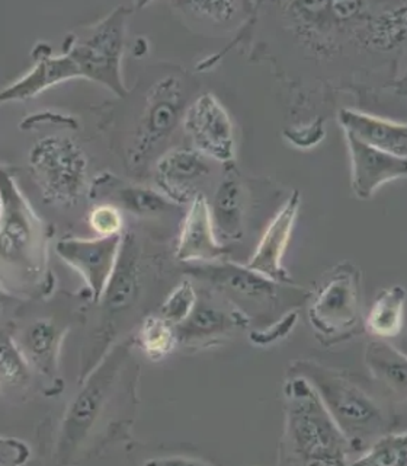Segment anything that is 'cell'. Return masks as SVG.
Masks as SVG:
<instances>
[{"mask_svg":"<svg viewBox=\"0 0 407 466\" xmlns=\"http://www.w3.org/2000/svg\"><path fill=\"white\" fill-rule=\"evenodd\" d=\"M300 204V193L294 191L269 223L256 251L246 264L247 268L273 283H291L287 269L283 268V258L294 229Z\"/></svg>","mask_w":407,"mask_h":466,"instance_id":"11","label":"cell"},{"mask_svg":"<svg viewBox=\"0 0 407 466\" xmlns=\"http://www.w3.org/2000/svg\"><path fill=\"white\" fill-rule=\"evenodd\" d=\"M365 363L371 375L404 402L407 390L406 356L384 339H377L368 342Z\"/></svg>","mask_w":407,"mask_h":466,"instance_id":"21","label":"cell"},{"mask_svg":"<svg viewBox=\"0 0 407 466\" xmlns=\"http://www.w3.org/2000/svg\"><path fill=\"white\" fill-rule=\"evenodd\" d=\"M11 295L5 290L4 288H0V313L4 312L7 303L11 302Z\"/></svg>","mask_w":407,"mask_h":466,"instance_id":"34","label":"cell"},{"mask_svg":"<svg viewBox=\"0 0 407 466\" xmlns=\"http://www.w3.org/2000/svg\"><path fill=\"white\" fill-rule=\"evenodd\" d=\"M211 218L215 233L218 232L223 239L237 240L243 237L244 193L233 164L227 165L218 186Z\"/></svg>","mask_w":407,"mask_h":466,"instance_id":"19","label":"cell"},{"mask_svg":"<svg viewBox=\"0 0 407 466\" xmlns=\"http://www.w3.org/2000/svg\"><path fill=\"white\" fill-rule=\"evenodd\" d=\"M236 322V319L229 320L227 315L214 306L196 303L193 313L174 328L179 342H184L186 346H198L211 339H220Z\"/></svg>","mask_w":407,"mask_h":466,"instance_id":"23","label":"cell"},{"mask_svg":"<svg viewBox=\"0 0 407 466\" xmlns=\"http://www.w3.org/2000/svg\"><path fill=\"white\" fill-rule=\"evenodd\" d=\"M345 137L352 169L351 186L355 196L361 200L371 198L375 191L387 182L406 177V157L374 149L371 146L363 145L352 136L345 135Z\"/></svg>","mask_w":407,"mask_h":466,"instance_id":"12","label":"cell"},{"mask_svg":"<svg viewBox=\"0 0 407 466\" xmlns=\"http://www.w3.org/2000/svg\"><path fill=\"white\" fill-rule=\"evenodd\" d=\"M295 322H297V313H288L287 317L283 318L278 324L269 328V329L252 332L251 339L258 346H268V344L275 342L276 339L285 337L294 328Z\"/></svg>","mask_w":407,"mask_h":466,"instance_id":"31","label":"cell"},{"mask_svg":"<svg viewBox=\"0 0 407 466\" xmlns=\"http://www.w3.org/2000/svg\"><path fill=\"white\" fill-rule=\"evenodd\" d=\"M189 6L200 9L204 14L211 15V16H217L218 19H227L232 15L234 5L233 4H194Z\"/></svg>","mask_w":407,"mask_h":466,"instance_id":"32","label":"cell"},{"mask_svg":"<svg viewBox=\"0 0 407 466\" xmlns=\"http://www.w3.org/2000/svg\"><path fill=\"white\" fill-rule=\"evenodd\" d=\"M184 123L195 150L222 164H232L234 157L233 123L214 95H201L186 109Z\"/></svg>","mask_w":407,"mask_h":466,"instance_id":"10","label":"cell"},{"mask_svg":"<svg viewBox=\"0 0 407 466\" xmlns=\"http://www.w3.org/2000/svg\"><path fill=\"white\" fill-rule=\"evenodd\" d=\"M31 455L25 441L0 436V466H15L25 463Z\"/></svg>","mask_w":407,"mask_h":466,"instance_id":"30","label":"cell"},{"mask_svg":"<svg viewBox=\"0 0 407 466\" xmlns=\"http://www.w3.org/2000/svg\"><path fill=\"white\" fill-rule=\"evenodd\" d=\"M407 462V434L389 431L375 439L353 465L404 466Z\"/></svg>","mask_w":407,"mask_h":466,"instance_id":"25","label":"cell"},{"mask_svg":"<svg viewBox=\"0 0 407 466\" xmlns=\"http://www.w3.org/2000/svg\"><path fill=\"white\" fill-rule=\"evenodd\" d=\"M281 465H346L352 453L348 439L332 419L307 379L288 373L283 382Z\"/></svg>","mask_w":407,"mask_h":466,"instance_id":"1","label":"cell"},{"mask_svg":"<svg viewBox=\"0 0 407 466\" xmlns=\"http://www.w3.org/2000/svg\"><path fill=\"white\" fill-rule=\"evenodd\" d=\"M127 356L128 349L125 346L113 350L84 378V385L70 402L69 410L63 420L58 446V451L63 458H70L91 433L92 427L105 408L109 393L120 376L121 368Z\"/></svg>","mask_w":407,"mask_h":466,"instance_id":"7","label":"cell"},{"mask_svg":"<svg viewBox=\"0 0 407 466\" xmlns=\"http://www.w3.org/2000/svg\"><path fill=\"white\" fill-rule=\"evenodd\" d=\"M406 291L402 286H392L378 293L370 315L367 328L375 339H394L402 331L404 319Z\"/></svg>","mask_w":407,"mask_h":466,"instance_id":"22","label":"cell"},{"mask_svg":"<svg viewBox=\"0 0 407 466\" xmlns=\"http://www.w3.org/2000/svg\"><path fill=\"white\" fill-rule=\"evenodd\" d=\"M361 319V273L342 262L327 273L309 308V320L320 341L336 344L351 339Z\"/></svg>","mask_w":407,"mask_h":466,"instance_id":"6","label":"cell"},{"mask_svg":"<svg viewBox=\"0 0 407 466\" xmlns=\"http://www.w3.org/2000/svg\"><path fill=\"white\" fill-rule=\"evenodd\" d=\"M339 123L343 127L345 135L352 136L363 145L392 153L396 157H406V124L380 118L351 108L341 109Z\"/></svg>","mask_w":407,"mask_h":466,"instance_id":"16","label":"cell"},{"mask_svg":"<svg viewBox=\"0 0 407 466\" xmlns=\"http://www.w3.org/2000/svg\"><path fill=\"white\" fill-rule=\"evenodd\" d=\"M67 328L57 320L43 318L29 325L24 334L21 350L31 368L44 378L55 380L58 373V359Z\"/></svg>","mask_w":407,"mask_h":466,"instance_id":"18","label":"cell"},{"mask_svg":"<svg viewBox=\"0 0 407 466\" xmlns=\"http://www.w3.org/2000/svg\"><path fill=\"white\" fill-rule=\"evenodd\" d=\"M131 14L128 5L116 6L106 18L84 29L82 35L69 36L65 48V55L76 65L82 79L98 82L118 96L127 94L121 63Z\"/></svg>","mask_w":407,"mask_h":466,"instance_id":"4","label":"cell"},{"mask_svg":"<svg viewBox=\"0 0 407 466\" xmlns=\"http://www.w3.org/2000/svg\"><path fill=\"white\" fill-rule=\"evenodd\" d=\"M290 373L312 383L352 451H365L375 439L392 431V419L377 398L343 371L300 360L291 366Z\"/></svg>","mask_w":407,"mask_h":466,"instance_id":"3","label":"cell"},{"mask_svg":"<svg viewBox=\"0 0 407 466\" xmlns=\"http://www.w3.org/2000/svg\"><path fill=\"white\" fill-rule=\"evenodd\" d=\"M47 233L14 177L0 169V284L6 290L47 291Z\"/></svg>","mask_w":407,"mask_h":466,"instance_id":"2","label":"cell"},{"mask_svg":"<svg viewBox=\"0 0 407 466\" xmlns=\"http://www.w3.org/2000/svg\"><path fill=\"white\" fill-rule=\"evenodd\" d=\"M157 186L174 204H185L196 196V187L210 174L203 153L195 149L174 150L157 160Z\"/></svg>","mask_w":407,"mask_h":466,"instance_id":"14","label":"cell"},{"mask_svg":"<svg viewBox=\"0 0 407 466\" xmlns=\"http://www.w3.org/2000/svg\"><path fill=\"white\" fill-rule=\"evenodd\" d=\"M147 465L153 463V465H176V463H182V465H195V463H207L204 462V461H200V459H193V458H181V456H174V458H160V459H150L147 461Z\"/></svg>","mask_w":407,"mask_h":466,"instance_id":"33","label":"cell"},{"mask_svg":"<svg viewBox=\"0 0 407 466\" xmlns=\"http://www.w3.org/2000/svg\"><path fill=\"white\" fill-rule=\"evenodd\" d=\"M135 342L150 360L160 361L174 351L179 341L174 325L160 315H150L138 328Z\"/></svg>","mask_w":407,"mask_h":466,"instance_id":"24","label":"cell"},{"mask_svg":"<svg viewBox=\"0 0 407 466\" xmlns=\"http://www.w3.org/2000/svg\"><path fill=\"white\" fill-rule=\"evenodd\" d=\"M36 55L33 69L0 91V106L7 102L26 101L67 80L79 79V70L69 56H53L44 48Z\"/></svg>","mask_w":407,"mask_h":466,"instance_id":"15","label":"cell"},{"mask_svg":"<svg viewBox=\"0 0 407 466\" xmlns=\"http://www.w3.org/2000/svg\"><path fill=\"white\" fill-rule=\"evenodd\" d=\"M198 295L191 280H182L160 308V317L172 325L182 324L195 309Z\"/></svg>","mask_w":407,"mask_h":466,"instance_id":"28","label":"cell"},{"mask_svg":"<svg viewBox=\"0 0 407 466\" xmlns=\"http://www.w3.org/2000/svg\"><path fill=\"white\" fill-rule=\"evenodd\" d=\"M194 274L213 281L225 290L234 291L237 295L246 296V298L271 299L275 295L273 281L236 262L225 261V259L218 261L217 264L210 262V266L200 267V269Z\"/></svg>","mask_w":407,"mask_h":466,"instance_id":"20","label":"cell"},{"mask_svg":"<svg viewBox=\"0 0 407 466\" xmlns=\"http://www.w3.org/2000/svg\"><path fill=\"white\" fill-rule=\"evenodd\" d=\"M185 91L178 77H164L153 86L131 147L133 165L149 159L150 153L174 133L185 116Z\"/></svg>","mask_w":407,"mask_h":466,"instance_id":"8","label":"cell"},{"mask_svg":"<svg viewBox=\"0 0 407 466\" xmlns=\"http://www.w3.org/2000/svg\"><path fill=\"white\" fill-rule=\"evenodd\" d=\"M140 295V248L134 235H123L120 252L101 300L111 312L127 309Z\"/></svg>","mask_w":407,"mask_h":466,"instance_id":"17","label":"cell"},{"mask_svg":"<svg viewBox=\"0 0 407 466\" xmlns=\"http://www.w3.org/2000/svg\"><path fill=\"white\" fill-rule=\"evenodd\" d=\"M229 249L220 244L215 237L211 208L204 194L198 193L191 200L188 213L182 223L176 258L182 262L224 261Z\"/></svg>","mask_w":407,"mask_h":466,"instance_id":"13","label":"cell"},{"mask_svg":"<svg viewBox=\"0 0 407 466\" xmlns=\"http://www.w3.org/2000/svg\"><path fill=\"white\" fill-rule=\"evenodd\" d=\"M124 233L114 237L63 238L55 247L60 258L80 274L94 302H101L115 267Z\"/></svg>","mask_w":407,"mask_h":466,"instance_id":"9","label":"cell"},{"mask_svg":"<svg viewBox=\"0 0 407 466\" xmlns=\"http://www.w3.org/2000/svg\"><path fill=\"white\" fill-rule=\"evenodd\" d=\"M29 366L21 347L11 339H0V383L24 385L29 379Z\"/></svg>","mask_w":407,"mask_h":466,"instance_id":"27","label":"cell"},{"mask_svg":"<svg viewBox=\"0 0 407 466\" xmlns=\"http://www.w3.org/2000/svg\"><path fill=\"white\" fill-rule=\"evenodd\" d=\"M29 171L45 203L60 208L74 206L84 196L87 159L73 138L47 136L31 147Z\"/></svg>","mask_w":407,"mask_h":466,"instance_id":"5","label":"cell"},{"mask_svg":"<svg viewBox=\"0 0 407 466\" xmlns=\"http://www.w3.org/2000/svg\"><path fill=\"white\" fill-rule=\"evenodd\" d=\"M87 222L98 237H114L123 233V216L114 204H101L92 208Z\"/></svg>","mask_w":407,"mask_h":466,"instance_id":"29","label":"cell"},{"mask_svg":"<svg viewBox=\"0 0 407 466\" xmlns=\"http://www.w3.org/2000/svg\"><path fill=\"white\" fill-rule=\"evenodd\" d=\"M115 196L121 208L135 216L162 215L178 206L164 194L145 187H124L116 191Z\"/></svg>","mask_w":407,"mask_h":466,"instance_id":"26","label":"cell"}]
</instances>
